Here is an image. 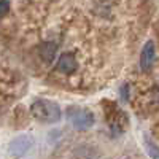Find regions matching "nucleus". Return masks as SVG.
I'll return each mask as SVG.
<instances>
[{
	"mask_svg": "<svg viewBox=\"0 0 159 159\" xmlns=\"http://www.w3.org/2000/svg\"><path fill=\"white\" fill-rule=\"evenodd\" d=\"M30 113L32 116L40 123L46 124H54L59 123L62 118V111L56 102H51L48 99H38L30 105Z\"/></svg>",
	"mask_w": 159,
	"mask_h": 159,
	"instance_id": "1",
	"label": "nucleus"
},
{
	"mask_svg": "<svg viewBox=\"0 0 159 159\" xmlns=\"http://www.w3.org/2000/svg\"><path fill=\"white\" fill-rule=\"evenodd\" d=\"M67 118L70 119L73 127L78 130H88L94 126V113L86 110V108L70 107L67 110Z\"/></svg>",
	"mask_w": 159,
	"mask_h": 159,
	"instance_id": "2",
	"label": "nucleus"
},
{
	"mask_svg": "<svg viewBox=\"0 0 159 159\" xmlns=\"http://www.w3.org/2000/svg\"><path fill=\"white\" fill-rule=\"evenodd\" d=\"M32 147H34V137H30L29 134H21L10 142L8 148L13 156H24Z\"/></svg>",
	"mask_w": 159,
	"mask_h": 159,
	"instance_id": "3",
	"label": "nucleus"
},
{
	"mask_svg": "<svg viewBox=\"0 0 159 159\" xmlns=\"http://www.w3.org/2000/svg\"><path fill=\"white\" fill-rule=\"evenodd\" d=\"M154 54H156L154 43H153V42H148L147 45L143 46L142 56H140V67H142V70L151 69V65H153V62H154Z\"/></svg>",
	"mask_w": 159,
	"mask_h": 159,
	"instance_id": "4",
	"label": "nucleus"
},
{
	"mask_svg": "<svg viewBox=\"0 0 159 159\" xmlns=\"http://www.w3.org/2000/svg\"><path fill=\"white\" fill-rule=\"evenodd\" d=\"M57 70L59 72H62V73H72V72H75L76 70V61H75V57L72 56V54H69V52H65V54H62L61 56V59L57 61Z\"/></svg>",
	"mask_w": 159,
	"mask_h": 159,
	"instance_id": "5",
	"label": "nucleus"
},
{
	"mask_svg": "<svg viewBox=\"0 0 159 159\" xmlns=\"http://www.w3.org/2000/svg\"><path fill=\"white\" fill-rule=\"evenodd\" d=\"M56 49H57V46L54 43L46 42V43H43L42 46L38 48V54H40L42 59H45V62H51L52 59H54V56H56Z\"/></svg>",
	"mask_w": 159,
	"mask_h": 159,
	"instance_id": "6",
	"label": "nucleus"
},
{
	"mask_svg": "<svg viewBox=\"0 0 159 159\" xmlns=\"http://www.w3.org/2000/svg\"><path fill=\"white\" fill-rule=\"evenodd\" d=\"M145 143L148 145V151H150V156L151 157H159V148L156 147V145L148 139V137H145Z\"/></svg>",
	"mask_w": 159,
	"mask_h": 159,
	"instance_id": "7",
	"label": "nucleus"
},
{
	"mask_svg": "<svg viewBox=\"0 0 159 159\" xmlns=\"http://www.w3.org/2000/svg\"><path fill=\"white\" fill-rule=\"evenodd\" d=\"M10 10V3H8V0H0V19H2L7 13Z\"/></svg>",
	"mask_w": 159,
	"mask_h": 159,
	"instance_id": "8",
	"label": "nucleus"
},
{
	"mask_svg": "<svg viewBox=\"0 0 159 159\" xmlns=\"http://www.w3.org/2000/svg\"><path fill=\"white\" fill-rule=\"evenodd\" d=\"M127 89H129V86H127V84H124V86L121 88V96H123V100H127V97H129Z\"/></svg>",
	"mask_w": 159,
	"mask_h": 159,
	"instance_id": "9",
	"label": "nucleus"
}]
</instances>
